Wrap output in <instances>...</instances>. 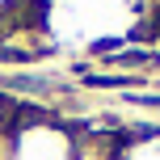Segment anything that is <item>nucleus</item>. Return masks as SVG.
<instances>
[{"label": "nucleus", "mask_w": 160, "mask_h": 160, "mask_svg": "<svg viewBox=\"0 0 160 160\" xmlns=\"http://www.w3.org/2000/svg\"><path fill=\"white\" fill-rule=\"evenodd\" d=\"M118 160H160V131L118 135Z\"/></svg>", "instance_id": "nucleus-4"}, {"label": "nucleus", "mask_w": 160, "mask_h": 160, "mask_svg": "<svg viewBox=\"0 0 160 160\" xmlns=\"http://www.w3.org/2000/svg\"><path fill=\"white\" fill-rule=\"evenodd\" d=\"M0 122H4V105H0Z\"/></svg>", "instance_id": "nucleus-6"}, {"label": "nucleus", "mask_w": 160, "mask_h": 160, "mask_svg": "<svg viewBox=\"0 0 160 160\" xmlns=\"http://www.w3.org/2000/svg\"><path fill=\"white\" fill-rule=\"evenodd\" d=\"M76 131L47 114H21L8 122V160H72Z\"/></svg>", "instance_id": "nucleus-1"}, {"label": "nucleus", "mask_w": 160, "mask_h": 160, "mask_svg": "<svg viewBox=\"0 0 160 160\" xmlns=\"http://www.w3.org/2000/svg\"><path fill=\"white\" fill-rule=\"evenodd\" d=\"M68 8H72L80 42L101 47V51L127 42L135 30V4L131 0H68Z\"/></svg>", "instance_id": "nucleus-2"}, {"label": "nucleus", "mask_w": 160, "mask_h": 160, "mask_svg": "<svg viewBox=\"0 0 160 160\" xmlns=\"http://www.w3.org/2000/svg\"><path fill=\"white\" fill-rule=\"evenodd\" d=\"M13 8H17V0H0V17H4V13H13Z\"/></svg>", "instance_id": "nucleus-5"}, {"label": "nucleus", "mask_w": 160, "mask_h": 160, "mask_svg": "<svg viewBox=\"0 0 160 160\" xmlns=\"http://www.w3.org/2000/svg\"><path fill=\"white\" fill-rule=\"evenodd\" d=\"M72 160H118V135H110V131H80Z\"/></svg>", "instance_id": "nucleus-3"}]
</instances>
